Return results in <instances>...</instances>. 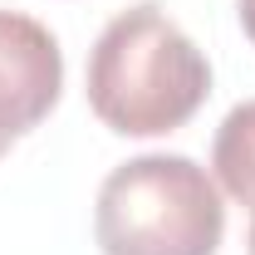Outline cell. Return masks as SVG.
<instances>
[{"instance_id": "obj_1", "label": "cell", "mask_w": 255, "mask_h": 255, "mask_svg": "<svg viewBox=\"0 0 255 255\" xmlns=\"http://www.w3.org/2000/svg\"><path fill=\"white\" fill-rule=\"evenodd\" d=\"M206 94L211 64L157 0L118 10L89 49V108L123 137L177 132Z\"/></svg>"}, {"instance_id": "obj_2", "label": "cell", "mask_w": 255, "mask_h": 255, "mask_svg": "<svg viewBox=\"0 0 255 255\" xmlns=\"http://www.w3.org/2000/svg\"><path fill=\"white\" fill-rule=\"evenodd\" d=\"M94 236L103 255H216L226 206L216 177L182 152H142L98 187Z\"/></svg>"}, {"instance_id": "obj_3", "label": "cell", "mask_w": 255, "mask_h": 255, "mask_svg": "<svg viewBox=\"0 0 255 255\" xmlns=\"http://www.w3.org/2000/svg\"><path fill=\"white\" fill-rule=\"evenodd\" d=\"M64 94L59 39L34 15L0 10V137L15 142L49 118Z\"/></svg>"}, {"instance_id": "obj_4", "label": "cell", "mask_w": 255, "mask_h": 255, "mask_svg": "<svg viewBox=\"0 0 255 255\" xmlns=\"http://www.w3.org/2000/svg\"><path fill=\"white\" fill-rule=\"evenodd\" d=\"M211 172L226 187V196L255 211V98L236 103L221 118L216 142H211Z\"/></svg>"}, {"instance_id": "obj_5", "label": "cell", "mask_w": 255, "mask_h": 255, "mask_svg": "<svg viewBox=\"0 0 255 255\" xmlns=\"http://www.w3.org/2000/svg\"><path fill=\"white\" fill-rule=\"evenodd\" d=\"M236 10H241V25H246V34L255 39V0H236Z\"/></svg>"}, {"instance_id": "obj_6", "label": "cell", "mask_w": 255, "mask_h": 255, "mask_svg": "<svg viewBox=\"0 0 255 255\" xmlns=\"http://www.w3.org/2000/svg\"><path fill=\"white\" fill-rule=\"evenodd\" d=\"M246 246H251V255H255V211H251V236H246Z\"/></svg>"}, {"instance_id": "obj_7", "label": "cell", "mask_w": 255, "mask_h": 255, "mask_svg": "<svg viewBox=\"0 0 255 255\" xmlns=\"http://www.w3.org/2000/svg\"><path fill=\"white\" fill-rule=\"evenodd\" d=\"M5 147H10V142H5V137H0V157H5Z\"/></svg>"}]
</instances>
